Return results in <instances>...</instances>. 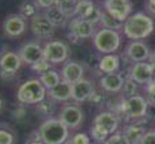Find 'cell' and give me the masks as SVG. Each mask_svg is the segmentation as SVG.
I'll list each match as a JSON object with an SVG mask.
<instances>
[{
	"label": "cell",
	"instance_id": "obj_1",
	"mask_svg": "<svg viewBox=\"0 0 155 144\" xmlns=\"http://www.w3.org/2000/svg\"><path fill=\"white\" fill-rule=\"evenodd\" d=\"M154 19L144 12H135L124 22L123 32L131 41H143L154 31Z\"/></svg>",
	"mask_w": 155,
	"mask_h": 144
},
{
	"label": "cell",
	"instance_id": "obj_2",
	"mask_svg": "<svg viewBox=\"0 0 155 144\" xmlns=\"http://www.w3.org/2000/svg\"><path fill=\"white\" fill-rule=\"evenodd\" d=\"M38 132L45 144H64L69 140V128L58 117L46 119L41 124Z\"/></svg>",
	"mask_w": 155,
	"mask_h": 144
},
{
	"label": "cell",
	"instance_id": "obj_3",
	"mask_svg": "<svg viewBox=\"0 0 155 144\" xmlns=\"http://www.w3.org/2000/svg\"><path fill=\"white\" fill-rule=\"evenodd\" d=\"M47 97V89L39 78L27 80L19 86L16 92V100L23 105H37Z\"/></svg>",
	"mask_w": 155,
	"mask_h": 144
},
{
	"label": "cell",
	"instance_id": "obj_4",
	"mask_svg": "<svg viewBox=\"0 0 155 144\" xmlns=\"http://www.w3.org/2000/svg\"><path fill=\"white\" fill-rule=\"evenodd\" d=\"M148 105L150 104L146 100V97L140 94H135L121 101L119 105V109L127 121H143V120H147L146 116H147Z\"/></svg>",
	"mask_w": 155,
	"mask_h": 144
},
{
	"label": "cell",
	"instance_id": "obj_5",
	"mask_svg": "<svg viewBox=\"0 0 155 144\" xmlns=\"http://www.w3.org/2000/svg\"><path fill=\"white\" fill-rule=\"evenodd\" d=\"M121 44V37L120 32L116 30L103 28L97 30L93 37V46L100 54H115L120 49Z\"/></svg>",
	"mask_w": 155,
	"mask_h": 144
},
{
	"label": "cell",
	"instance_id": "obj_6",
	"mask_svg": "<svg viewBox=\"0 0 155 144\" xmlns=\"http://www.w3.org/2000/svg\"><path fill=\"white\" fill-rule=\"evenodd\" d=\"M70 49L62 41H50L43 44V58L51 65L65 64L69 59Z\"/></svg>",
	"mask_w": 155,
	"mask_h": 144
},
{
	"label": "cell",
	"instance_id": "obj_7",
	"mask_svg": "<svg viewBox=\"0 0 155 144\" xmlns=\"http://www.w3.org/2000/svg\"><path fill=\"white\" fill-rule=\"evenodd\" d=\"M103 10L120 22H126L132 15V2L131 0H104Z\"/></svg>",
	"mask_w": 155,
	"mask_h": 144
},
{
	"label": "cell",
	"instance_id": "obj_8",
	"mask_svg": "<svg viewBox=\"0 0 155 144\" xmlns=\"http://www.w3.org/2000/svg\"><path fill=\"white\" fill-rule=\"evenodd\" d=\"M128 77L134 80L138 85H148L154 81L155 70L148 62H135L131 65V69L128 70Z\"/></svg>",
	"mask_w": 155,
	"mask_h": 144
},
{
	"label": "cell",
	"instance_id": "obj_9",
	"mask_svg": "<svg viewBox=\"0 0 155 144\" xmlns=\"http://www.w3.org/2000/svg\"><path fill=\"white\" fill-rule=\"evenodd\" d=\"M58 119L66 125L69 129H76L84 121V112L80 106L74 104H69L65 105L61 108L59 110V116Z\"/></svg>",
	"mask_w": 155,
	"mask_h": 144
},
{
	"label": "cell",
	"instance_id": "obj_10",
	"mask_svg": "<svg viewBox=\"0 0 155 144\" xmlns=\"http://www.w3.org/2000/svg\"><path fill=\"white\" fill-rule=\"evenodd\" d=\"M30 30L38 39H49L55 32V27L43 14H37L30 20Z\"/></svg>",
	"mask_w": 155,
	"mask_h": 144
},
{
	"label": "cell",
	"instance_id": "obj_11",
	"mask_svg": "<svg viewBox=\"0 0 155 144\" xmlns=\"http://www.w3.org/2000/svg\"><path fill=\"white\" fill-rule=\"evenodd\" d=\"M26 19L23 16H20L19 14H11L8 15L4 19L2 25L3 32H4L5 37L8 38H18L26 31Z\"/></svg>",
	"mask_w": 155,
	"mask_h": 144
},
{
	"label": "cell",
	"instance_id": "obj_12",
	"mask_svg": "<svg viewBox=\"0 0 155 144\" xmlns=\"http://www.w3.org/2000/svg\"><path fill=\"white\" fill-rule=\"evenodd\" d=\"M20 59L23 64L27 65H34L35 62H38L41 58H43V46L39 42H27V43L22 44L18 50Z\"/></svg>",
	"mask_w": 155,
	"mask_h": 144
},
{
	"label": "cell",
	"instance_id": "obj_13",
	"mask_svg": "<svg viewBox=\"0 0 155 144\" xmlns=\"http://www.w3.org/2000/svg\"><path fill=\"white\" fill-rule=\"evenodd\" d=\"M69 30L80 39H89V38H93L96 34V26L93 23L77 16L71 18V20L69 22Z\"/></svg>",
	"mask_w": 155,
	"mask_h": 144
},
{
	"label": "cell",
	"instance_id": "obj_14",
	"mask_svg": "<svg viewBox=\"0 0 155 144\" xmlns=\"http://www.w3.org/2000/svg\"><path fill=\"white\" fill-rule=\"evenodd\" d=\"M150 47L142 41H132L128 43L124 55L130 59L132 64L135 62H146L150 57Z\"/></svg>",
	"mask_w": 155,
	"mask_h": 144
},
{
	"label": "cell",
	"instance_id": "obj_15",
	"mask_svg": "<svg viewBox=\"0 0 155 144\" xmlns=\"http://www.w3.org/2000/svg\"><path fill=\"white\" fill-rule=\"evenodd\" d=\"M94 83L91 80L81 78L77 82L71 83V100L74 103H85L89 100L94 90Z\"/></svg>",
	"mask_w": 155,
	"mask_h": 144
},
{
	"label": "cell",
	"instance_id": "obj_16",
	"mask_svg": "<svg viewBox=\"0 0 155 144\" xmlns=\"http://www.w3.org/2000/svg\"><path fill=\"white\" fill-rule=\"evenodd\" d=\"M93 124L100 127L101 129H104L108 135H113L117 132L120 121H119V117L115 112L105 110V112H100L99 115L94 117Z\"/></svg>",
	"mask_w": 155,
	"mask_h": 144
},
{
	"label": "cell",
	"instance_id": "obj_17",
	"mask_svg": "<svg viewBox=\"0 0 155 144\" xmlns=\"http://www.w3.org/2000/svg\"><path fill=\"white\" fill-rule=\"evenodd\" d=\"M61 78L69 83H74L81 78H84L85 69L80 62L76 61H66L61 69Z\"/></svg>",
	"mask_w": 155,
	"mask_h": 144
},
{
	"label": "cell",
	"instance_id": "obj_18",
	"mask_svg": "<svg viewBox=\"0 0 155 144\" xmlns=\"http://www.w3.org/2000/svg\"><path fill=\"white\" fill-rule=\"evenodd\" d=\"M124 77L121 73H109L104 74L99 80V85L107 93H120L124 85Z\"/></svg>",
	"mask_w": 155,
	"mask_h": 144
},
{
	"label": "cell",
	"instance_id": "obj_19",
	"mask_svg": "<svg viewBox=\"0 0 155 144\" xmlns=\"http://www.w3.org/2000/svg\"><path fill=\"white\" fill-rule=\"evenodd\" d=\"M144 123H147V120L143 121H132L130 124H127L123 129V135L130 140L131 144H140L143 136L147 131H146Z\"/></svg>",
	"mask_w": 155,
	"mask_h": 144
},
{
	"label": "cell",
	"instance_id": "obj_20",
	"mask_svg": "<svg viewBox=\"0 0 155 144\" xmlns=\"http://www.w3.org/2000/svg\"><path fill=\"white\" fill-rule=\"evenodd\" d=\"M47 96L51 98L53 101H58V103H66L71 100V83L66 82L62 80L58 85L47 90Z\"/></svg>",
	"mask_w": 155,
	"mask_h": 144
},
{
	"label": "cell",
	"instance_id": "obj_21",
	"mask_svg": "<svg viewBox=\"0 0 155 144\" xmlns=\"http://www.w3.org/2000/svg\"><path fill=\"white\" fill-rule=\"evenodd\" d=\"M22 59H20L19 54L14 51H4L0 55V70L5 71H14L16 73L22 66Z\"/></svg>",
	"mask_w": 155,
	"mask_h": 144
},
{
	"label": "cell",
	"instance_id": "obj_22",
	"mask_svg": "<svg viewBox=\"0 0 155 144\" xmlns=\"http://www.w3.org/2000/svg\"><path fill=\"white\" fill-rule=\"evenodd\" d=\"M120 57L117 54H105L100 58L99 61V66L97 69L101 73H117L119 69H120Z\"/></svg>",
	"mask_w": 155,
	"mask_h": 144
},
{
	"label": "cell",
	"instance_id": "obj_23",
	"mask_svg": "<svg viewBox=\"0 0 155 144\" xmlns=\"http://www.w3.org/2000/svg\"><path fill=\"white\" fill-rule=\"evenodd\" d=\"M43 15L50 20V23H51L55 28L57 27H65L68 25V22L70 20L66 15H65L58 7H57V5H53V7H50V8H46Z\"/></svg>",
	"mask_w": 155,
	"mask_h": 144
},
{
	"label": "cell",
	"instance_id": "obj_24",
	"mask_svg": "<svg viewBox=\"0 0 155 144\" xmlns=\"http://www.w3.org/2000/svg\"><path fill=\"white\" fill-rule=\"evenodd\" d=\"M96 5L92 0H78L77 3V10H76V16L81 18V19L89 20L92 15L96 12Z\"/></svg>",
	"mask_w": 155,
	"mask_h": 144
},
{
	"label": "cell",
	"instance_id": "obj_25",
	"mask_svg": "<svg viewBox=\"0 0 155 144\" xmlns=\"http://www.w3.org/2000/svg\"><path fill=\"white\" fill-rule=\"evenodd\" d=\"M39 80H41V82L43 83V86L47 89V90H50L51 88H54L55 85H58V83L62 81L61 73H58V71L54 70V69H50V70L42 73L39 76Z\"/></svg>",
	"mask_w": 155,
	"mask_h": 144
},
{
	"label": "cell",
	"instance_id": "obj_26",
	"mask_svg": "<svg viewBox=\"0 0 155 144\" xmlns=\"http://www.w3.org/2000/svg\"><path fill=\"white\" fill-rule=\"evenodd\" d=\"M100 25L103 28H109V30H123V22L120 20L115 19L112 15H109L105 10H101V14H100Z\"/></svg>",
	"mask_w": 155,
	"mask_h": 144
},
{
	"label": "cell",
	"instance_id": "obj_27",
	"mask_svg": "<svg viewBox=\"0 0 155 144\" xmlns=\"http://www.w3.org/2000/svg\"><path fill=\"white\" fill-rule=\"evenodd\" d=\"M77 3L78 0H58L55 5L70 19V18H76Z\"/></svg>",
	"mask_w": 155,
	"mask_h": 144
},
{
	"label": "cell",
	"instance_id": "obj_28",
	"mask_svg": "<svg viewBox=\"0 0 155 144\" xmlns=\"http://www.w3.org/2000/svg\"><path fill=\"white\" fill-rule=\"evenodd\" d=\"M54 110H55V105L51 98H45L43 101L37 104V112L47 119H50V116L54 113Z\"/></svg>",
	"mask_w": 155,
	"mask_h": 144
},
{
	"label": "cell",
	"instance_id": "obj_29",
	"mask_svg": "<svg viewBox=\"0 0 155 144\" xmlns=\"http://www.w3.org/2000/svg\"><path fill=\"white\" fill-rule=\"evenodd\" d=\"M37 8H38L37 5L32 4L31 2H23L22 5H20V8H19V15H20V16H23L25 19H30V20H31L32 18L38 14Z\"/></svg>",
	"mask_w": 155,
	"mask_h": 144
},
{
	"label": "cell",
	"instance_id": "obj_30",
	"mask_svg": "<svg viewBox=\"0 0 155 144\" xmlns=\"http://www.w3.org/2000/svg\"><path fill=\"white\" fill-rule=\"evenodd\" d=\"M121 93H123V96L126 98L138 94V83L127 76L126 80H124V85H123V89H121Z\"/></svg>",
	"mask_w": 155,
	"mask_h": 144
},
{
	"label": "cell",
	"instance_id": "obj_31",
	"mask_svg": "<svg viewBox=\"0 0 155 144\" xmlns=\"http://www.w3.org/2000/svg\"><path fill=\"white\" fill-rule=\"evenodd\" d=\"M89 133H91L92 140H94L96 143H104L105 140H108L109 136H111V135H108L104 129H101L100 127H97V125H94V124L91 127Z\"/></svg>",
	"mask_w": 155,
	"mask_h": 144
},
{
	"label": "cell",
	"instance_id": "obj_32",
	"mask_svg": "<svg viewBox=\"0 0 155 144\" xmlns=\"http://www.w3.org/2000/svg\"><path fill=\"white\" fill-rule=\"evenodd\" d=\"M97 144H131V143L123 135V132H116V133H113L108 137V140H105L104 143H97Z\"/></svg>",
	"mask_w": 155,
	"mask_h": 144
},
{
	"label": "cell",
	"instance_id": "obj_33",
	"mask_svg": "<svg viewBox=\"0 0 155 144\" xmlns=\"http://www.w3.org/2000/svg\"><path fill=\"white\" fill-rule=\"evenodd\" d=\"M69 144H91V136L84 132H77L68 140Z\"/></svg>",
	"mask_w": 155,
	"mask_h": 144
},
{
	"label": "cell",
	"instance_id": "obj_34",
	"mask_svg": "<svg viewBox=\"0 0 155 144\" xmlns=\"http://www.w3.org/2000/svg\"><path fill=\"white\" fill-rule=\"evenodd\" d=\"M31 69L34 71H37V73L42 74V73H45V71H47V70L51 69V64H50L49 61H46L45 58H41L38 62H35L34 65H31Z\"/></svg>",
	"mask_w": 155,
	"mask_h": 144
},
{
	"label": "cell",
	"instance_id": "obj_35",
	"mask_svg": "<svg viewBox=\"0 0 155 144\" xmlns=\"http://www.w3.org/2000/svg\"><path fill=\"white\" fill-rule=\"evenodd\" d=\"M146 100L150 105L155 106V80L148 85H146Z\"/></svg>",
	"mask_w": 155,
	"mask_h": 144
},
{
	"label": "cell",
	"instance_id": "obj_36",
	"mask_svg": "<svg viewBox=\"0 0 155 144\" xmlns=\"http://www.w3.org/2000/svg\"><path fill=\"white\" fill-rule=\"evenodd\" d=\"M0 144H15V136L12 132L0 128Z\"/></svg>",
	"mask_w": 155,
	"mask_h": 144
},
{
	"label": "cell",
	"instance_id": "obj_37",
	"mask_svg": "<svg viewBox=\"0 0 155 144\" xmlns=\"http://www.w3.org/2000/svg\"><path fill=\"white\" fill-rule=\"evenodd\" d=\"M89 103L91 104H93V105H96V106H99V105H101L105 101V96L101 92H99L97 89H94L93 93L91 94V97H89Z\"/></svg>",
	"mask_w": 155,
	"mask_h": 144
},
{
	"label": "cell",
	"instance_id": "obj_38",
	"mask_svg": "<svg viewBox=\"0 0 155 144\" xmlns=\"http://www.w3.org/2000/svg\"><path fill=\"white\" fill-rule=\"evenodd\" d=\"M99 61L100 58H97L96 54H92V53H88L84 59V62L88 66H91V67H93V66H99Z\"/></svg>",
	"mask_w": 155,
	"mask_h": 144
},
{
	"label": "cell",
	"instance_id": "obj_39",
	"mask_svg": "<svg viewBox=\"0 0 155 144\" xmlns=\"http://www.w3.org/2000/svg\"><path fill=\"white\" fill-rule=\"evenodd\" d=\"M57 2H58V0H35V5H37L38 8L46 10V8H50V7H53V5H55Z\"/></svg>",
	"mask_w": 155,
	"mask_h": 144
},
{
	"label": "cell",
	"instance_id": "obj_40",
	"mask_svg": "<svg viewBox=\"0 0 155 144\" xmlns=\"http://www.w3.org/2000/svg\"><path fill=\"white\" fill-rule=\"evenodd\" d=\"M140 144H155V129L146 132Z\"/></svg>",
	"mask_w": 155,
	"mask_h": 144
},
{
	"label": "cell",
	"instance_id": "obj_41",
	"mask_svg": "<svg viewBox=\"0 0 155 144\" xmlns=\"http://www.w3.org/2000/svg\"><path fill=\"white\" fill-rule=\"evenodd\" d=\"M26 116V109L23 106V104H20V106H16L15 109L12 110V117L15 120H20Z\"/></svg>",
	"mask_w": 155,
	"mask_h": 144
},
{
	"label": "cell",
	"instance_id": "obj_42",
	"mask_svg": "<svg viewBox=\"0 0 155 144\" xmlns=\"http://www.w3.org/2000/svg\"><path fill=\"white\" fill-rule=\"evenodd\" d=\"M16 77V73L14 71H5V70H0V80L5 81V82H11V81L15 80Z\"/></svg>",
	"mask_w": 155,
	"mask_h": 144
},
{
	"label": "cell",
	"instance_id": "obj_43",
	"mask_svg": "<svg viewBox=\"0 0 155 144\" xmlns=\"http://www.w3.org/2000/svg\"><path fill=\"white\" fill-rule=\"evenodd\" d=\"M146 10H147L148 14L155 15V0H147V3H146Z\"/></svg>",
	"mask_w": 155,
	"mask_h": 144
},
{
	"label": "cell",
	"instance_id": "obj_44",
	"mask_svg": "<svg viewBox=\"0 0 155 144\" xmlns=\"http://www.w3.org/2000/svg\"><path fill=\"white\" fill-rule=\"evenodd\" d=\"M147 62H148V64H150L151 66H153V69L155 70V51H153V53L150 54V57H148Z\"/></svg>",
	"mask_w": 155,
	"mask_h": 144
},
{
	"label": "cell",
	"instance_id": "obj_45",
	"mask_svg": "<svg viewBox=\"0 0 155 144\" xmlns=\"http://www.w3.org/2000/svg\"><path fill=\"white\" fill-rule=\"evenodd\" d=\"M4 109V100H3V97H2V94H0V112Z\"/></svg>",
	"mask_w": 155,
	"mask_h": 144
},
{
	"label": "cell",
	"instance_id": "obj_46",
	"mask_svg": "<svg viewBox=\"0 0 155 144\" xmlns=\"http://www.w3.org/2000/svg\"><path fill=\"white\" fill-rule=\"evenodd\" d=\"M28 144H45L42 140H35V142H30Z\"/></svg>",
	"mask_w": 155,
	"mask_h": 144
},
{
	"label": "cell",
	"instance_id": "obj_47",
	"mask_svg": "<svg viewBox=\"0 0 155 144\" xmlns=\"http://www.w3.org/2000/svg\"><path fill=\"white\" fill-rule=\"evenodd\" d=\"M64 144H69V143H68V142H66V143H64Z\"/></svg>",
	"mask_w": 155,
	"mask_h": 144
},
{
	"label": "cell",
	"instance_id": "obj_48",
	"mask_svg": "<svg viewBox=\"0 0 155 144\" xmlns=\"http://www.w3.org/2000/svg\"><path fill=\"white\" fill-rule=\"evenodd\" d=\"M154 80H155V77H154Z\"/></svg>",
	"mask_w": 155,
	"mask_h": 144
}]
</instances>
